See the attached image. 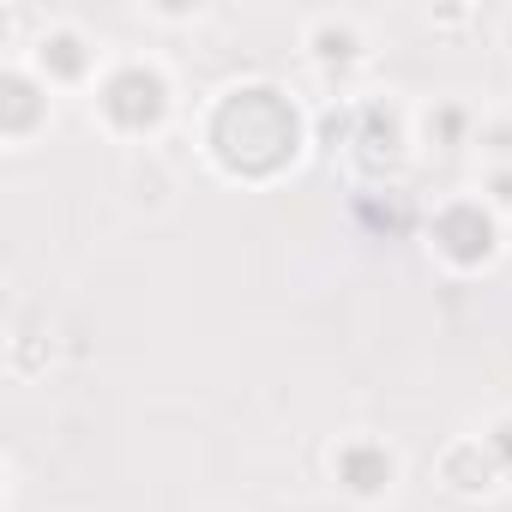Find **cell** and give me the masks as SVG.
<instances>
[{"mask_svg":"<svg viewBox=\"0 0 512 512\" xmlns=\"http://www.w3.org/2000/svg\"><path fill=\"white\" fill-rule=\"evenodd\" d=\"M97 115L115 133H127V139L163 127V115H169V79H163V67L157 61H115L97 79Z\"/></svg>","mask_w":512,"mask_h":512,"instance_id":"7a4b0ae2","label":"cell"},{"mask_svg":"<svg viewBox=\"0 0 512 512\" xmlns=\"http://www.w3.org/2000/svg\"><path fill=\"white\" fill-rule=\"evenodd\" d=\"M49 121V85L31 67H7L0 73V127L7 139H31Z\"/></svg>","mask_w":512,"mask_h":512,"instance_id":"5b68a950","label":"cell"},{"mask_svg":"<svg viewBox=\"0 0 512 512\" xmlns=\"http://www.w3.org/2000/svg\"><path fill=\"white\" fill-rule=\"evenodd\" d=\"M91 67H97V49L85 43L79 25H49V31L37 37L31 73H37L43 85H79V79H91Z\"/></svg>","mask_w":512,"mask_h":512,"instance_id":"277c9868","label":"cell"},{"mask_svg":"<svg viewBox=\"0 0 512 512\" xmlns=\"http://www.w3.org/2000/svg\"><path fill=\"white\" fill-rule=\"evenodd\" d=\"M494 199H500V205H512V169H506V175H494Z\"/></svg>","mask_w":512,"mask_h":512,"instance_id":"30bf717a","label":"cell"},{"mask_svg":"<svg viewBox=\"0 0 512 512\" xmlns=\"http://www.w3.org/2000/svg\"><path fill=\"white\" fill-rule=\"evenodd\" d=\"M434 247L446 253L452 266H482L488 253H494V217H488L482 205L458 199V205L440 211V223H434Z\"/></svg>","mask_w":512,"mask_h":512,"instance_id":"3957f363","label":"cell"},{"mask_svg":"<svg viewBox=\"0 0 512 512\" xmlns=\"http://www.w3.org/2000/svg\"><path fill=\"white\" fill-rule=\"evenodd\" d=\"M296 145H302V121L290 97L272 85H241L211 115V157L229 175H272L278 163L296 157Z\"/></svg>","mask_w":512,"mask_h":512,"instance_id":"6da1fadb","label":"cell"},{"mask_svg":"<svg viewBox=\"0 0 512 512\" xmlns=\"http://www.w3.org/2000/svg\"><path fill=\"white\" fill-rule=\"evenodd\" d=\"M482 446H488V452H500V458H506V470H512V422H500Z\"/></svg>","mask_w":512,"mask_h":512,"instance_id":"9c48e42d","label":"cell"},{"mask_svg":"<svg viewBox=\"0 0 512 512\" xmlns=\"http://www.w3.org/2000/svg\"><path fill=\"white\" fill-rule=\"evenodd\" d=\"M434 127H440V139H446V145H458V139H464V127H470V115H464L458 103H446L440 115H428V133H434Z\"/></svg>","mask_w":512,"mask_h":512,"instance_id":"ba28073f","label":"cell"},{"mask_svg":"<svg viewBox=\"0 0 512 512\" xmlns=\"http://www.w3.org/2000/svg\"><path fill=\"white\" fill-rule=\"evenodd\" d=\"M332 470L350 494H386L392 488V452L374 446V440H350L332 452Z\"/></svg>","mask_w":512,"mask_h":512,"instance_id":"8992f818","label":"cell"},{"mask_svg":"<svg viewBox=\"0 0 512 512\" xmlns=\"http://www.w3.org/2000/svg\"><path fill=\"white\" fill-rule=\"evenodd\" d=\"M308 49H314L320 67H350V61H362V37H356L350 19H314V25H308Z\"/></svg>","mask_w":512,"mask_h":512,"instance_id":"52a82bcc","label":"cell"}]
</instances>
